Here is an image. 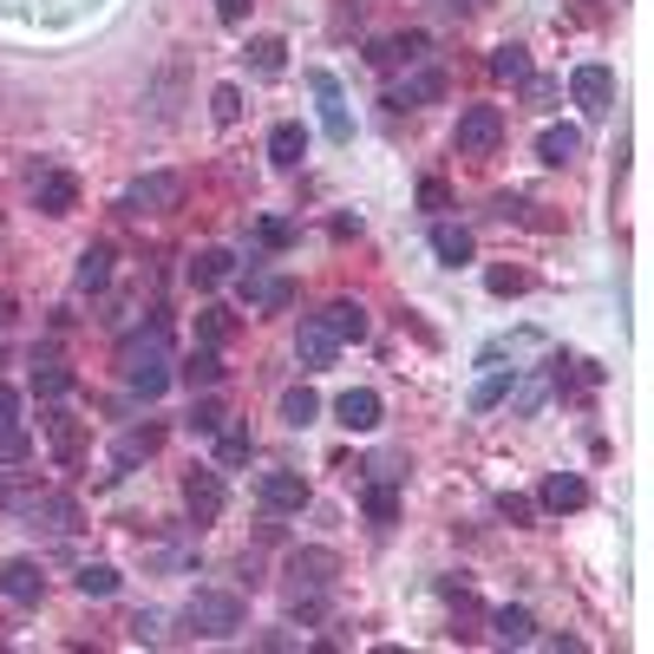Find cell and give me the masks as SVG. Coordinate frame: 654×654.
<instances>
[{"instance_id": "obj_44", "label": "cell", "mask_w": 654, "mask_h": 654, "mask_svg": "<svg viewBox=\"0 0 654 654\" xmlns=\"http://www.w3.org/2000/svg\"><path fill=\"white\" fill-rule=\"evenodd\" d=\"M256 236H262L269 249H289V242H294V222H282V217H262V222H256Z\"/></svg>"}, {"instance_id": "obj_16", "label": "cell", "mask_w": 654, "mask_h": 654, "mask_svg": "<svg viewBox=\"0 0 654 654\" xmlns=\"http://www.w3.org/2000/svg\"><path fill=\"white\" fill-rule=\"evenodd\" d=\"M0 595L7 602H40L46 595V577H40V563H27V557H13V563H0Z\"/></svg>"}, {"instance_id": "obj_39", "label": "cell", "mask_w": 654, "mask_h": 654, "mask_svg": "<svg viewBox=\"0 0 654 654\" xmlns=\"http://www.w3.org/2000/svg\"><path fill=\"white\" fill-rule=\"evenodd\" d=\"M229 328H236V321H229V308H204V314H197V341H204V347H222V341H229Z\"/></svg>"}, {"instance_id": "obj_41", "label": "cell", "mask_w": 654, "mask_h": 654, "mask_svg": "<svg viewBox=\"0 0 654 654\" xmlns=\"http://www.w3.org/2000/svg\"><path fill=\"white\" fill-rule=\"evenodd\" d=\"M210 118H217V125H236V118H242V92H236V85H217V92H210Z\"/></svg>"}, {"instance_id": "obj_20", "label": "cell", "mask_w": 654, "mask_h": 654, "mask_svg": "<svg viewBox=\"0 0 654 654\" xmlns=\"http://www.w3.org/2000/svg\"><path fill=\"white\" fill-rule=\"evenodd\" d=\"M301 157H308V132H301L294 118H282V125L269 132V164H282V170H294Z\"/></svg>"}, {"instance_id": "obj_38", "label": "cell", "mask_w": 654, "mask_h": 654, "mask_svg": "<svg viewBox=\"0 0 654 654\" xmlns=\"http://www.w3.org/2000/svg\"><path fill=\"white\" fill-rule=\"evenodd\" d=\"M498 517L517 523V530H530V523H537V498H523V491H498Z\"/></svg>"}, {"instance_id": "obj_49", "label": "cell", "mask_w": 654, "mask_h": 654, "mask_svg": "<svg viewBox=\"0 0 654 654\" xmlns=\"http://www.w3.org/2000/svg\"><path fill=\"white\" fill-rule=\"evenodd\" d=\"M451 7H465V13H471V7H485V0H451Z\"/></svg>"}, {"instance_id": "obj_11", "label": "cell", "mask_w": 654, "mask_h": 654, "mask_svg": "<svg viewBox=\"0 0 654 654\" xmlns=\"http://www.w3.org/2000/svg\"><path fill=\"white\" fill-rule=\"evenodd\" d=\"M570 98H577L589 118H602V112L615 105V73H609V66H577V73H570Z\"/></svg>"}, {"instance_id": "obj_29", "label": "cell", "mask_w": 654, "mask_h": 654, "mask_svg": "<svg viewBox=\"0 0 654 654\" xmlns=\"http://www.w3.org/2000/svg\"><path fill=\"white\" fill-rule=\"evenodd\" d=\"M366 517H373L380 530L399 517V491H393V478H373V485H366Z\"/></svg>"}, {"instance_id": "obj_9", "label": "cell", "mask_w": 654, "mask_h": 654, "mask_svg": "<svg viewBox=\"0 0 654 654\" xmlns=\"http://www.w3.org/2000/svg\"><path fill=\"white\" fill-rule=\"evenodd\" d=\"M334 577H341V557H334V550H321V543H308V550H294V557H289V589L321 595Z\"/></svg>"}, {"instance_id": "obj_10", "label": "cell", "mask_w": 654, "mask_h": 654, "mask_svg": "<svg viewBox=\"0 0 654 654\" xmlns=\"http://www.w3.org/2000/svg\"><path fill=\"white\" fill-rule=\"evenodd\" d=\"M13 510H20V517H33V523H46L53 537L79 530V505L66 498V491H33V498H13Z\"/></svg>"}, {"instance_id": "obj_4", "label": "cell", "mask_w": 654, "mask_h": 654, "mask_svg": "<svg viewBox=\"0 0 654 654\" xmlns=\"http://www.w3.org/2000/svg\"><path fill=\"white\" fill-rule=\"evenodd\" d=\"M184 204V177L177 170H150V177H138L132 190H125V210L132 217H164V210H177Z\"/></svg>"}, {"instance_id": "obj_7", "label": "cell", "mask_w": 654, "mask_h": 654, "mask_svg": "<svg viewBox=\"0 0 654 654\" xmlns=\"http://www.w3.org/2000/svg\"><path fill=\"white\" fill-rule=\"evenodd\" d=\"M40 438H46V451H53L60 465H79V458H85V426H79L66 406H46V413H40Z\"/></svg>"}, {"instance_id": "obj_32", "label": "cell", "mask_w": 654, "mask_h": 654, "mask_svg": "<svg viewBox=\"0 0 654 654\" xmlns=\"http://www.w3.org/2000/svg\"><path fill=\"white\" fill-rule=\"evenodd\" d=\"M256 458V438L242 433V426H222L217 433V465H249Z\"/></svg>"}, {"instance_id": "obj_6", "label": "cell", "mask_w": 654, "mask_h": 654, "mask_svg": "<svg viewBox=\"0 0 654 654\" xmlns=\"http://www.w3.org/2000/svg\"><path fill=\"white\" fill-rule=\"evenodd\" d=\"M27 197H33L46 217H73L79 210V177L73 170H33V177H27Z\"/></svg>"}, {"instance_id": "obj_24", "label": "cell", "mask_w": 654, "mask_h": 654, "mask_svg": "<svg viewBox=\"0 0 654 654\" xmlns=\"http://www.w3.org/2000/svg\"><path fill=\"white\" fill-rule=\"evenodd\" d=\"M321 321H328V334H334V341H366V308H361V301H334Z\"/></svg>"}, {"instance_id": "obj_21", "label": "cell", "mask_w": 654, "mask_h": 654, "mask_svg": "<svg viewBox=\"0 0 654 654\" xmlns=\"http://www.w3.org/2000/svg\"><path fill=\"white\" fill-rule=\"evenodd\" d=\"M537 157H543V164H577L582 157V132L577 125H550V132L537 138Z\"/></svg>"}, {"instance_id": "obj_50", "label": "cell", "mask_w": 654, "mask_h": 654, "mask_svg": "<svg viewBox=\"0 0 654 654\" xmlns=\"http://www.w3.org/2000/svg\"><path fill=\"white\" fill-rule=\"evenodd\" d=\"M7 314H13V308H7V301H0V328H7Z\"/></svg>"}, {"instance_id": "obj_25", "label": "cell", "mask_w": 654, "mask_h": 654, "mask_svg": "<svg viewBox=\"0 0 654 654\" xmlns=\"http://www.w3.org/2000/svg\"><path fill=\"white\" fill-rule=\"evenodd\" d=\"M73 282H79V289H85V294H92V289H105V282H112V249H105V242H92V249L79 256Z\"/></svg>"}, {"instance_id": "obj_47", "label": "cell", "mask_w": 654, "mask_h": 654, "mask_svg": "<svg viewBox=\"0 0 654 654\" xmlns=\"http://www.w3.org/2000/svg\"><path fill=\"white\" fill-rule=\"evenodd\" d=\"M249 7H256V0H217V20H222V27H242V20H249Z\"/></svg>"}, {"instance_id": "obj_17", "label": "cell", "mask_w": 654, "mask_h": 654, "mask_svg": "<svg viewBox=\"0 0 654 654\" xmlns=\"http://www.w3.org/2000/svg\"><path fill=\"white\" fill-rule=\"evenodd\" d=\"M582 505H589V485H582L577 471H550L543 491H537V510H557V517H563V510H582Z\"/></svg>"}, {"instance_id": "obj_23", "label": "cell", "mask_w": 654, "mask_h": 654, "mask_svg": "<svg viewBox=\"0 0 654 654\" xmlns=\"http://www.w3.org/2000/svg\"><path fill=\"white\" fill-rule=\"evenodd\" d=\"M170 380H184L190 393H210V386H217V380H222V361H217V347H204V354H190V361L177 366Z\"/></svg>"}, {"instance_id": "obj_40", "label": "cell", "mask_w": 654, "mask_h": 654, "mask_svg": "<svg viewBox=\"0 0 654 654\" xmlns=\"http://www.w3.org/2000/svg\"><path fill=\"white\" fill-rule=\"evenodd\" d=\"M150 451H157V433H132V438H118V451H112V465H118V471H132L138 458H150Z\"/></svg>"}, {"instance_id": "obj_2", "label": "cell", "mask_w": 654, "mask_h": 654, "mask_svg": "<svg viewBox=\"0 0 654 654\" xmlns=\"http://www.w3.org/2000/svg\"><path fill=\"white\" fill-rule=\"evenodd\" d=\"M118 366H125V386H132V393L157 399V393L170 386V354H164V328H150V334H132V341L118 347Z\"/></svg>"}, {"instance_id": "obj_27", "label": "cell", "mask_w": 654, "mask_h": 654, "mask_svg": "<svg viewBox=\"0 0 654 654\" xmlns=\"http://www.w3.org/2000/svg\"><path fill=\"white\" fill-rule=\"evenodd\" d=\"M491 635L510 642V648H523V642H537V622H530V609H498L491 615Z\"/></svg>"}, {"instance_id": "obj_30", "label": "cell", "mask_w": 654, "mask_h": 654, "mask_svg": "<svg viewBox=\"0 0 654 654\" xmlns=\"http://www.w3.org/2000/svg\"><path fill=\"white\" fill-rule=\"evenodd\" d=\"M433 98H445V79L419 73L413 85H399V92H393V112H406V105H433Z\"/></svg>"}, {"instance_id": "obj_15", "label": "cell", "mask_w": 654, "mask_h": 654, "mask_svg": "<svg viewBox=\"0 0 654 654\" xmlns=\"http://www.w3.org/2000/svg\"><path fill=\"white\" fill-rule=\"evenodd\" d=\"M334 419H341L347 433H373V426H380V393H373V386H347V393L334 399Z\"/></svg>"}, {"instance_id": "obj_14", "label": "cell", "mask_w": 654, "mask_h": 654, "mask_svg": "<svg viewBox=\"0 0 654 654\" xmlns=\"http://www.w3.org/2000/svg\"><path fill=\"white\" fill-rule=\"evenodd\" d=\"M334 354H341V341L328 334V321H321V314L301 321V334H294V361L308 366V373H321V366H334Z\"/></svg>"}, {"instance_id": "obj_8", "label": "cell", "mask_w": 654, "mask_h": 654, "mask_svg": "<svg viewBox=\"0 0 654 654\" xmlns=\"http://www.w3.org/2000/svg\"><path fill=\"white\" fill-rule=\"evenodd\" d=\"M33 451V433H27V406L13 386H0V465H20Z\"/></svg>"}, {"instance_id": "obj_3", "label": "cell", "mask_w": 654, "mask_h": 654, "mask_svg": "<svg viewBox=\"0 0 654 654\" xmlns=\"http://www.w3.org/2000/svg\"><path fill=\"white\" fill-rule=\"evenodd\" d=\"M451 145H458V157H491V150L505 145V112L498 105H465Z\"/></svg>"}, {"instance_id": "obj_46", "label": "cell", "mask_w": 654, "mask_h": 654, "mask_svg": "<svg viewBox=\"0 0 654 654\" xmlns=\"http://www.w3.org/2000/svg\"><path fill=\"white\" fill-rule=\"evenodd\" d=\"M289 301H294V282H282V276H276V282L262 289V301H256V308H269V314H276V308H289Z\"/></svg>"}, {"instance_id": "obj_31", "label": "cell", "mask_w": 654, "mask_h": 654, "mask_svg": "<svg viewBox=\"0 0 654 654\" xmlns=\"http://www.w3.org/2000/svg\"><path fill=\"white\" fill-rule=\"evenodd\" d=\"M73 582H79V595H98V602H105V595H118V582H125V577H118L112 563H85Z\"/></svg>"}, {"instance_id": "obj_33", "label": "cell", "mask_w": 654, "mask_h": 654, "mask_svg": "<svg viewBox=\"0 0 654 654\" xmlns=\"http://www.w3.org/2000/svg\"><path fill=\"white\" fill-rule=\"evenodd\" d=\"M510 380H517V373H510V366H498V373H485V380H478V386H471V406H478V413H491V406H505Z\"/></svg>"}, {"instance_id": "obj_48", "label": "cell", "mask_w": 654, "mask_h": 654, "mask_svg": "<svg viewBox=\"0 0 654 654\" xmlns=\"http://www.w3.org/2000/svg\"><path fill=\"white\" fill-rule=\"evenodd\" d=\"M157 622H164L157 609H145V615H132V642H157Z\"/></svg>"}, {"instance_id": "obj_45", "label": "cell", "mask_w": 654, "mask_h": 654, "mask_svg": "<svg viewBox=\"0 0 654 654\" xmlns=\"http://www.w3.org/2000/svg\"><path fill=\"white\" fill-rule=\"evenodd\" d=\"M419 210H451V190H445V184H438V177H426V184H419Z\"/></svg>"}, {"instance_id": "obj_1", "label": "cell", "mask_w": 654, "mask_h": 654, "mask_svg": "<svg viewBox=\"0 0 654 654\" xmlns=\"http://www.w3.org/2000/svg\"><path fill=\"white\" fill-rule=\"evenodd\" d=\"M242 622H249V609H242L236 589H197V595L184 602V629L204 635V642H229Z\"/></svg>"}, {"instance_id": "obj_36", "label": "cell", "mask_w": 654, "mask_h": 654, "mask_svg": "<svg viewBox=\"0 0 654 654\" xmlns=\"http://www.w3.org/2000/svg\"><path fill=\"white\" fill-rule=\"evenodd\" d=\"M530 347H543V334H530V328H523V334H510V341H491V347L478 354V366H498L505 354L517 361V354H530Z\"/></svg>"}, {"instance_id": "obj_35", "label": "cell", "mask_w": 654, "mask_h": 654, "mask_svg": "<svg viewBox=\"0 0 654 654\" xmlns=\"http://www.w3.org/2000/svg\"><path fill=\"white\" fill-rule=\"evenodd\" d=\"M491 73L498 79H510V85H523V79H530V53H523V46H498V53H491Z\"/></svg>"}, {"instance_id": "obj_13", "label": "cell", "mask_w": 654, "mask_h": 654, "mask_svg": "<svg viewBox=\"0 0 654 654\" xmlns=\"http://www.w3.org/2000/svg\"><path fill=\"white\" fill-rule=\"evenodd\" d=\"M256 498H262V510H276V517H282V510H301L308 505V478H301V471H262V478H256Z\"/></svg>"}, {"instance_id": "obj_43", "label": "cell", "mask_w": 654, "mask_h": 654, "mask_svg": "<svg viewBox=\"0 0 654 654\" xmlns=\"http://www.w3.org/2000/svg\"><path fill=\"white\" fill-rule=\"evenodd\" d=\"M485 289H491V294H523V289H530V276H523V269H491V276H485Z\"/></svg>"}, {"instance_id": "obj_37", "label": "cell", "mask_w": 654, "mask_h": 654, "mask_svg": "<svg viewBox=\"0 0 654 654\" xmlns=\"http://www.w3.org/2000/svg\"><path fill=\"white\" fill-rule=\"evenodd\" d=\"M33 386H40L46 399H60V393H73V366H60V361H40V366H33Z\"/></svg>"}, {"instance_id": "obj_28", "label": "cell", "mask_w": 654, "mask_h": 654, "mask_svg": "<svg viewBox=\"0 0 654 654\" xmlns=\"http://www.w3.org/2000/svg\"><path fill=\"white\" fill-rule=\"evenodd\" d=\"M282 419H289L294 433L321 419V399H314V386H289V393H282Z\"/></svg>"}, {"instance_id": "obj_26", "label": "cell", "mask_w": 654, "mask_h": 654, "mask_svg": "<svg viewBox=\"0 0 654 654\" xmlns=\"http://www.w3.org/2000/svg\"><path fill=\"white\" fill-rule=\"evenodd\" d=\"M433 256H438V262H451V269H458V262H471V229L438 222V229H433Z\"/></svg>"}, {"instance_id": "obj_18", "label": "cell", "mask_w": 654, "mask_h": 654, "mask_svg": "<svg viewBox=\"0 0 654 654\" xmlns=\"http://www.w3.org/2000/svg\"><path fill=\"white\" fill-rule=\"evenodd\" d=\"M419 53H426V33H399V40H373V46H366V60H373L380 73H393L399 60H419Z\"/></svg>"}, {"instance_id": "obj_19", "label": "cell", "mask_w": 654, "mask_h": 654, "mask_svg": "<svg viewBox=\"0 0 654 654\" xmlns=\"http://www.w3.org/2000/svg\"><path fill=\"white\" fill-rule=\"evenodd\" d=\"M550 386H557V380H550V373H530V380H510V413H517V419H530V413H543V399H550Z\"/></svg>"}, {"instance_id": "obj_12", "label": "cell", "mask_w": 654, "mask_h": 654, "mask_svg": "<svg viewBox=\"0 0 654 654\" xmlns=\"http://www.w3.org/2000/svg\"><path fill=\"white\" fill-rule=\"evenodd\" d=\"M308 85H314V98H321V125H328V138L347 145V138H354V118H347V98H341L334 73H308Z\"/></svg>"}, {"instance_id": "obj_34", "label": "cell", "mask_w": 654, "mask_h": 654, "mask_svg": "<svg viewBox=\"0 0 654 654\" xmlns=\"http://www.w3.org/2000/svg\"><path fill=\"white\" fill-rule=\"evenodd\" d=\"M282 53H289V46H282L276 33H262V40H249V66H256L262 79H276V73H282Z\"/></svg>"}, {"instance_id": "obj_22", "label": "cell", "mask_w": 654, "mask_h": 654, "mask_svg": "<svg viewBox=\"0 0 654 654\" xmlns=\"http://www.w3.org/2000/svg\"><path fill=\"white\" fill-rule=\"evenodd\" d=\"M229 276H236V256H229V249H197V256H190V282H197V289H217Z\"/></svg>"}, {"instance_id": "obj_5", "label": "cell", "mask_w": 654, "mask_h": 654, "mask_svg": "<svg viewBox=\"0 0 654 654\" xmlns=\"http://www.w3.org/2000/svg\"><path fill=\"white\" fill-rule=\"evenodd\" d=\"M184 510H190V523H197V530L222 517V471H217V465L184 471Z\"/></svg>"}, {"instance_id": "obj_42", "label": "cell", "mask_w": 654, "mask_h": 654, "mask_svg": "<svg viewBox=\"0 0 654 654\" xmlns=\"http://www.w3.org/2000/svg\"><path fill=\"white\" fill-rule=\"evenodd\" d=\"M222 426H229V413H222V406H210V399H204V406L190 413V433H204V438H217Z\"/></svg>"}]
</instances>
